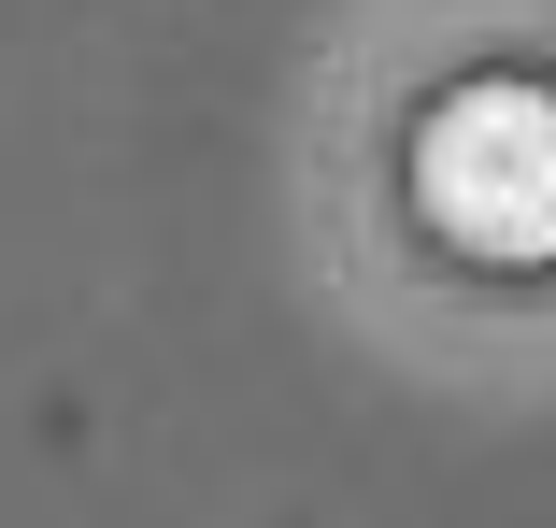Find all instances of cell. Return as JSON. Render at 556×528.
Listing matches in <instances>:
<instances>
[{
	"instance_id": "cell-1",
	"label": "cell",
	"mask_w": 556,
	"mask_h": 528,
	"mask_svg": "<svg viewBox=\"0 0 556 528\" xmlns=\"http://www.w3.org/2000/svg\"><path fill=\"white\" fill-rule=\"evenodd\" d=\"M414 215L428 243L457 257H556V86L542 72H485V86H442L428 129H414Z\"/></svg>"
}]
</instances>
